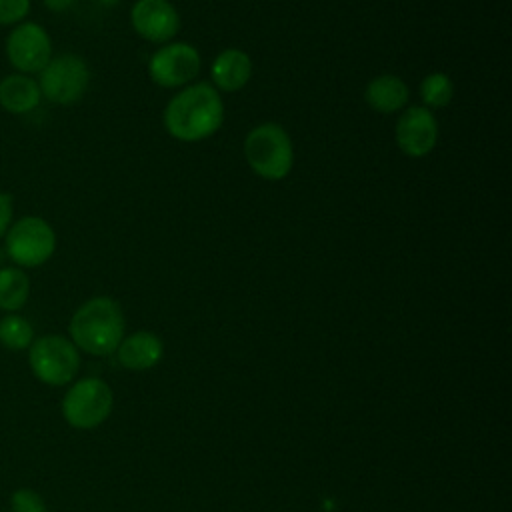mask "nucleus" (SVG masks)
I'll list each match as a JSON object with an SVG mask.
<instances>
[{
    "label": "nucleus",
    "instance_id": "1",
    "mask_svg": "<svg viewBox=\"0 0 512 512\" xmlns=\"http://www.w3.org/2000/svg\"><path fill=\"white\" fill-rule=\"evenodd\" d=\"M224 122V104L220 92L198 82L182 88L170 98L164 110V126L168 134L182 142H200L220 130Z\"/></svg>",
    "mask_w": 512,
    "mask_h": 512
},
{
    "label": "nucleus",
    "instance_id": "2",
    "mask_svg": "<svg viewBox=\"0 0 512 512\" xmlns=\"http://www.w3.org/2000/svg\"><path fill=\"white\" fill-rule=\"evenodd\" d=\"M124 326L120 304L108 296H94L72 314L68 332L78 350L92 356H108L122 342Z\"/></svg>",
    "mask_w": 512,
    "mask_h": 512
},
{
    "label": "nucleus",
    "instance_id": "3",
    "mask_svg": "<svg viewBox=\"0 0 512 512\" xmlns=\"http://www.w3.org/2000/svg\"><path fill=\"white\" fill-rule=\"evenodd\" d=\"M244 156L252 172L260 178L282 180L292 170L294 146L280 124L264 122L246 134Z\"/></svg>",
    "mask_w": 512,
    "mask_h": 512
},
{
    "label": "nucleus",
    "instance_id": "4",
    "mask_svg": "<svg viewBox=\"0 0 512 512\" xmlns=\"http://www.w3.org/2000/svg\"><path fill=\"white\" fill-rule=\"evenodd\" d=\"M56 250V232L40 216H22L10 224L4 234V252L18 268H36L52 258Z\"/></svg>",
    "mask_w": 512,
    "mask_h": 512
},
{
    "label": "nucleus",
    "instance_id": "5",
    "mask_svg": "<svg viewBox=\"0 0 512 512\" xmlns=\"http://www.w3.org/2000/svg\"><path fill=\"white\" fill-rule=\"evenodd\" d=\"M28 362L40 382L48 386H64L76 376L80 368V354L70 338L46 334L30 344Z\"/></svg>",
    "mask_w": 512,
    "mask_h": 512
},
{
    "label": "nucleus",
    "instance_id": "6",
    "mask_svg": "<svg viewBox=\"0 0 512 512\" xmlns=\"http://www.w3.org/2000/svg\"><path fill=\"white\" fill-rule=\"evenodd\" d=\"M112 406V388L102 378L90 376L74 382L68 388L62 400V416L70 426L90 430L100 426L110 416Z\"/></svg>",
    "mask_w": 512,
    "mask_h": 512
},
{
    "label": "nucleus",
    "instance_id": "7",
    "mask_svg": "<svg viewBox=\"0 0 512 512\" xmlns=\"http://www.w3.org/2000/svg\"><path fill=\"white\" fill-rule=\"evenodd\" d=\"M38 74L40 78L36 82L40 86V94L60 106L76 104L90 84L88 64L76 54L52 56Z\"/></svg>",
    "mask_w": 512,
    "mask_h": 512
},
{
    "label": "nucleus",
    "instance_id": "8",
    "mask_svg": "<svg viewBox=\"0 0 512 512\" xmlns=\"http://www.w3.org/2000/svg\"><path fill=\"white\" fill-rule=\"evenodd\" d=\"M6 58L20 74H38L52 58V40L36 22L16 24L6 38Z\"/></svg>",
    "mask_w": 512,
    "mask_h": 512
},
{
    "label": "nucleus",
    "instance_id": "9",
    "mask_svg": "<svg viewBox=\"0 0 512 512\" xmlns=\"http://www.w3.org/2000/svg\"><path fill=\"white\" fill-rule=\"evenodd\" d=\"M200 54L186 42H170L156 50L148 62V74L162 88H178L200 72Z\"/></svg>",
    "mask_w": 512,
    "mask_h": 512
},
{
    "label": "nucleus",
    "instance_id": "10",
    "mask_svg": "<svg viewBox=\"0 0 512 512\" xmlns=\"http://www.w3.org/2000/svg\"><path fill=\"white\" fill-rule=\"evenodd\" d=\"M396 146L410 158L428 156L438 142V122L430 108L410 106L406 108L394 128Z\"/></svg>",
    "mask_w": 512,
    "mask_h": 512
},
{
    "label": "nucleus",
    "instance_id": "11",
    "mask_svg": "<svg viewBox=\"0 0 512 512\" xmlns=\"http://www.w3.org/2000/svg\"><path fill=\"white\" fill-rule=\"evenodd\" d=\"M130 22L138 36L156 44L172 40L180 30V16L168 0H136Z\"/></svg>",
    "mask_w": 512,
    "mask_h": 512
},
{
    "label": "nucleus",
    "instance_id": "12",
    "mask_svg": "<svg viewBox=\"0 0 512 512\" xmlns=\"http://www.w3.org/2000/svg\"><path fill=\"white\" fill-rule=\"evenodd\" d=\"M164 356V344L160 336L148 330H138L124 336L116 348V358L120 366L132 372H144L154 368Z\"/></svg>",
    "mask_w": 512,
    "mask_h": 512
},
{
    "label": "nucleus",
    "instance_id": "13",
    "mask_svg": "<svg viewBox=\"0 0 512 512\" xmlns=\"http://www.w3.org/2000/svg\"><path fill=\"white\" fill-rule=\"evenodd\" d=\"M210 76L218 92H238L252 76V60L244 50L226 48L214 58Z\"/></svg>",
    "mask_w": 512,
    "mask_h": 512
},
{
    "label": "nucleus",
    "instance_id": "14",
    "mask_svg": "<svg viewBox=\"0 0 512 512\" xmlns=\"http://www.w3.org/2000/svg\"><path fill=\"white\" fill-rule=\"evenodd\" d=\"M40 86L28 74H8L0 80V108L10 114H28L40 104Z\"/></svg>",
    "mask_w": 512,
    "mask_h": 512
},
{
    "label": "nucleus",
    "instance_id": "15",
    "mask_svg": "<svg viewBox=\"0 0 512 512\" xmlns=\"http://www.w3.org/2000/svg\"><path fill=\"white\" fill-rule=\"evenodd\" d=\"M408 84L394 74H380L372 78L364 90L366 104L382 114H392L408 104Z\"/></svg>",
    "mask_w": 512,
    "mask_h": 512
},
{
    "label": "nucleus",
    "instance_id": "16",
    "mask_svg": "<svg viewBox=\"0 0 512 512\" xmlns=\"http://www.w3.org/2000/svg\"><path fill=\"white\" fill-rule=\"evenodd\" d=\"M30 296V278L18 266H0V310L18 312Z\"/></svg>",
    "mask_w": 512,
    "mask_h": 512
},
{
    "label": "nucleus",
    "instance_id": "17",
    "mask_svg": "<svg viewBox=\"0 0 512 512\" xmlns=\"http://www.w3.org/2000/svg\"><path fill=\"white\" fill-rule=\"evenodd\" d=\"M34 342V328L32 324L14 312H8L0 318V344L8 350H24L30 348Z\"/></svg>",
    "mask_w": 512,
    "mask_h": 512
},
{
    "label": "nucleus",
    "instance_id": "18",
    "mask_svg": "<svg viewBox=\"0 0 512 512\" xmlns=\"http://www.w3.org/2000/svg\"><path fill=\"white\" fill-rule=\"evenodd\" d=\"M454 96V84L444 72H432L420 82V98L426 108L448 106Z\"/></svg>",
    "mask_w": 512,
    "mask_h": 512
},
{
    "label": "nucleus",
    "instance_id": "19",
    "mask_svg": "<svg viewBox=\"0 0 512 512\" xmlns=\"http://www.w3.org/2000/svg\"><path fill=\"white\" fill-rule=\"evenodd\" d=\"M30 12V0H0V26H16Z\"/></svg>",
    "mask_w": 512,
    "mask_h": 512
},
{
    "label": "nucleus",
    "instance_id": "20",
    "mask_svg": "<svg viewBox=\"0 0 512 512\" xmlns=\"http://www.w3.org/2000/svg\"><path fill=\"white\" fill-rule=\"evenodd\" d=\"M10 506H12V512H46V504L40 498V494L28 488L16 490L10 498Z\"/></svg>",
    "mask_w": 512,
    "mask_h": 512
},
{
    "label": "nucleus",
    "instance_id": "21",
    "mask_svg": "<svg viewBox=\"0 0 512 512\" xmlns=\"http://www.w3.org/2000/svg\"><path fill=\"white\" fill-rule=\"evenodd\" d=\"M14 216V206H12V196L6 192H0V238L8 232Z\"/></svg>",
    "mask_w": 512,
    "mask_h": 512
},
{
    "label": "nucleus",
    "instance_id": "22",
    "mask_svg": "<svg viewBox=\"0 0 512 512\" xmlns=\"http://www.w3.org/2000/svg\"><path fill=\"white\" fill-rule=\"evenodd\" d=\"M42 2L50 12H66L74 4V0H42Z\"/></svg>",
    "mask_w": 512,
    "mask_h": 512
},
{
    "label": "nucleus",
    "instance_id": "23",
    "mask_svg": "<svg viewBox=\"0 0 512 512\" xmlns=\"http://www.w3.org/2000/svg\"><path fill=\"white\" fill-rule=\"evenodd\" d=\"M4 258H6V252H4V248H0V264L4 262Z\"/></svg>",
    "mask_w": 512,
    "mask_h": 512
},
{
    "label": "nucleus",
    "instance_id": "24",
    "mask_svg": "<svg viewBox=\"0 0 512 512\" xmlns=\"http://www.w3.org/2000/svg\"><path fill=\"white\" fill-rule=\"evenodd\" d=\"M100 2H102V4H114L116 0H100Z\"/></svg>",
    "mask_w": 512,
    "mask_h": 512
}]
</instances>
